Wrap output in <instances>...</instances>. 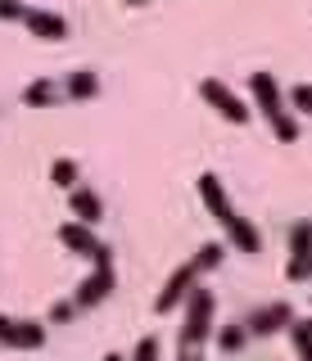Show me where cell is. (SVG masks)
Wrapping results in <instances>:
<instances>
[{
  "mask_svg": "<svg viewBox=\"0 0 312 361\" xmlns=\"http://www.w3.org/2000/svg\"><path fill=\"white\" fill-rule=\"evenodd\" d=\"M289 321H294V307L276 298V302H267V307L249 312V321H244V334H249V338H272V334L289 330Z\"/></svg>",
  "mask_w": 312,
  "mask_h": 361,
  "instance_id": "obj_6",
  "label": "cell"
},
{
  "mask_svg": "<svg viewBox=\"0 0 312 361\" xmlns=\"http://www.w3.org/2000/svg\"><path fill=\"white\" fill-rule=\"evenodd\" d=\"M195 285H199V267H195V262H181L168 280H163L159 298H154V312H176L186 298H191V289H195Z\"/></svg>",
  "mask_w": 312,
  "mask_h": 361,
  "instance_id": "obj_4",
  "label": "cell"
},
{
  "mask_svg": "<svg viewBox=\"0 0 312 361\" xmlns=\"http://www.w3.org/2000/svg\"><path fill=\"white\" fill-rule=\"evenodd\" d=\"M59 244L77 257H91L95 267H114V248L95 235V226H82V221H64L59 226Z\"/></svg>",
  "mask_w": 312,
  "mask_h": 361,
  "instance_id": "obj_2",
  "label": "cell"
},
{
  "mask_svg": "<svg viewBox=\"0 0 312 361\" xmlns=\"http://www.w3.org/2000/svg\"><path fill=\"white\" fill-rule=\"evenodd\" d=\"M9 348H18V353H37V348H46V325H41V321H14V330H9Z\"/></svg>",
  "mask_w": 312,
  "mask_h": 361,
  "instance_id": "obj_13",
  "label": "cell"
},
{
  "mask_svg": "<svg viewBox=\"0 0 312 361\" xmlns=\"http://www.w3.org/2000/svg\"><path fill=\"white\" fill-rule=\"evenodd\" d=\"M186 307V321H181V353H199V343L204 338H213L217 330V298H213V289H204V285H195L191 289V298L181 302Z\"/></svg>",
  "mask_w": 312,
  "mask_h": 361,
  "instance_id": "obj_1",
  "label": "cell"
},
{
  "mask_svg": "<svg viewBox=\"0 0 312 361\" xmlns=\"http://www.w3.org/2000/svg\"><path fill=\"white\" fill-rule=\"evenodd\" d=\"M289 257H312V221L289 226Z\"/></svg>",
  "mask_w": 312,
  "mask_h": 361,
  "instance_id": "obj_15",
  "label": "cell"
},
{
  "mask_svg": "<svg viewBox=\"0 0 312 361\" xmlns=\"http://www.w3.org/2000/svg\"><path fill=\"white\" fill-rule=\"evenodd\" d=\"M0 18L23 23V18H28V5H23V0H0Z\"/></svg>",
  "mask_w": 312,
  "mask_h": 361,
  "instance_id": "obj_24",
  "label": "cell"
},
{
  "mask_svg": "<svg viewBox=\"0 0 312 361\" xmlns=\"http://www.w3.org/2000/svg\"><path fill=\"white\" fill-rule=\"evenodd\" d=\"M213 338H217V348L222 353H240L244 343H249V334H244V325H222V330H213Z\"/></svg>",
  "mask_w": 312,
  "mask_h": 361,
  "instance_id": "obj_17",
  "label": "cell"
},
{
  "mask_svg": "<svg viewBox=\"0 0 312 361\" xmlns=\"http://www.w3.org/2000/svg\"><path fill=\"white\" fill-rule=\"evenodd\" d=\"M50 185H64V190L77 185V163L73 158H54L50 163Z\"/></svg>",
  "mask_w": 312,
  "mask_h": 361,
  "instance_id": "obj_19",
  "label": "cell"
},
{
  "mask_svg": "<svg viewBox=\"0 0 312 361\" xmlns=\"http://www.w3.org/2000/svg\"><path fill=\"white\" fill-rule=\"evenodd\" d=\"M68 208H73V217L82 226H95L100 217H104V199H100L91 185H73L68 190Z\"/></svg>",
  "mask_w": 312,
  "mask_h": 361,
  "instance_id": "obj_11",
  "label": "cell"
},
{
  "mask_svg": "<svg viewBox=\"0 0 312 361\" xmlns=\"http://www.w3.org/2000/svg\"><path fill=\"white\" fill-rule=\"evenodd\" d=\"M23 27L32 32V37H41V41H64V37H68V18L54 14V9H32L28 5Z\"/></svg>",
  "mask_w": 312,
  "mask_h": 361,
  "instance_id": "obj_10",
  "label": "cell"
},
{
  "mask_svg": "<svg viewBox=\"0 0 312 361\" xmlns=\"http://www.w3.org/2000/svg\"><path fill=\"white\" fill-rule=\"evenodd\" d=\"M122 5H145V0H122Z\"/></svg>",
  "mask_w": 312,
  "mask_h": 361,
  "instance_id": "obj_28",
  "label": "cell"
},
{
  "mask_svg": "<svg viewBox=\"0 0 312 361\" xmlns=\"http://www.w3.org/2000/svg\"><path fill=\"white\" fill-rule=\"evenodd\" d=\"M285 109H299L312 118V82H299L294 90H285Z\"/></svg>",
  "mask_w": 312,
  "mask_h": 361,
  "instance_id": "obj_20",
  "label": "cell"
},
{
  "mask_svg": "<svg viewBox=\"0 0 312 361\" xmlns=\"http://www.w3.org/2000/svg\"><path fill=\"white\" fill-rule=\"evenodd\" d=\"M127 361H163V343H159L154 334H145L140 343L131 348V357H127Z\"/></svg>",
  "mask_w": 312,
  "mask_h": 361,
  "instance_id": "obj_21",
  "label": "cell"
},
{
  "mask_svg": "<svg viewBox=\"0 0 312 361\" xmlns=\"http://www.w3.org/2000/svg\"><path fill=\"white\" fill-rule=\"evenodd\" d=\"M73 316H77V302L64 298V302H54V307H50V325H68Z\"/></svg>",
  "mask_w": 312,
  "mask_h": 361,
  "instance_id": "obj_22",
  "label": "cell"
},
{
  "mask_svg": "<svg viewBox=\"0 0 312 361\" xmlns=\"http://www.w3.org/2000/svg\"><path fill=\"white\" fill-rule=\"evenodd\" d=\"M222 226H227V240H231V248H236V253H244V257L263 253V231H258V221H249V217H240V212H231Z\"/></svg>",
  "mask_w": 312,
  "mask_h": 361,
  "instance_id": "obj_8",
  "label": "cell"
},
{
  "mask_svg": "<svg viewBox=\"0 0 312 361\" xmlns=\"http://www.w3.org/2000/svg\"><path fill=\"white\" fill-rule=\"evenodd\" d=\"M114 289H118V276H114V267H95L91 276H86L82 285H77V293H73L77 312H86V307H100V302H104Z\"/></svg>",
  "mask_w": 312,
  "mask_h": 361,
  "instance_id": "obj_7",
  "label": "cell"
},
{
  "mask_svg": "<svg viewBox=\"0 0 312 361\" xmlns=\"http://www.w3.org/2000/svg\"><path fill=\"white\" fill-rule=\"evenodd\" d=\"M195 190H199V199H204V208L213 212L217 221H227V217H231V195H227V185H222V176H217V172H199Z\"/></svg>",
  "mask_w": 312,
  "mask_h": 361,
  "instance_id": "obj_9",
  "label": "cell"
},
{
  "mask_svg": "<svg viewBox=\"0 0 312 361\" xmlns=\"http://www.w3.org/2000/svg\"><path fill=\"white\" fill-rule=\"evenodd\" d=\"M249 95H253V113H263L267 122H276L281 113H289L285 109V90H281V82H276L272 73H253L249 77Z\"/></svg>",
  "mask_w": 312,
  "mask_h": 361,
  "instance_id": "obj_5",
  "label": "cell"
},
{
  "mask_svg": "<svg viewBox=\"0 0 312 361\" xmlns=\"http://www.w3.org/2000/svg\"><path fill=\"white\" fill-rule=\"evenodd\" d=\"M222 257H227V244H217V240H213V244H204V248H199L191 262L199 267V276H204V271H217V267H222Z\"/></svg>",
  "mask_w": 312,
  "mask_h": 361,
  "instance_id": "obj_18",
  "label": "cell"
},
{
  "mask_svg": "<svg viewBox=\"0 0 312 361\" xmlns=\"http://www.w3.org/2000/svg\"><path fill=\"white\" fill-rule=\"evenodd\" d=\"M199 99H204V104H213L222 118L236 122V127H244V122L253 118V109L244 104V99H240L227 82H217V77H204V82H199Z\"/></svg>",
  "mask_w": 312,
  "mask_h": 361,
  "instance_id": "obj_3",
  "label": "cell"
},
{
  "mask_svg": "<svg viewBox=\"0 0 312 361\" xmlns=\"http://www.w3.org/2000/svg\"><path fill=\"white\" fill-rule=\"evenodd\" d=\"M9 330H14V321H9V316H0V343H9Z\"/></svg>",
  "mask_w": 312,
  "mask_h": 361,
  "instance_id": "obj_25",
  "label": "cell"
},
{
  "mask_svg": "<svg viewBox=\"0 0 312 361\" xmlns=\"http://www.w3.org/2000/svg\"><path fill=\"white\" fill-rule=\"evenodd\" d=\"M176 361H204V357H199V353H181V357H176Z\"/></svg>",
  "mask_w": 312,
  "mask_h": 361,
  "instance_id": "obj_26",
  "label": "cell"
},
{
  "mask_svg": "<svg viewBox=\"0 0 312 361\" xmlns=\"http://www.w3.org/2000/svg\"><path fill=\"white\" fill-rule=\"evenodd\" d=\"M95 95H100V77L91 68H77V73L64 77V99H77V104H82V99H95Z\"/></svg>",
  "mask_w": 312,
  "mask_h": 361,
  "instance_id": "obj_14",
  "label": "cell"
},
{
  "mask_svg": "<svg viewBox=\"0 0 312 361\" xmlns=\"http://www.w3.org/2000/svg\"><path fill=\"white\" fill-rule=\"evenodd\" d=\"M289 338H294V353L312 361V316H304V321H289Z\"/></svg>",
  "mask_w": 312,
  "mask_h": 361,
  "instance_id": "obj_16",
  "label": "cell"
},
{
  "mask_svg": "<svg viewBox=\"0 0 312 361\" xmlns=\"http://www.w3.org/2000/svg\"><path fill=\"white\" fill-rule=\"evenodd\" d=\"M308 280H312V271H308Z\"/></svg>",
  "mask_w": 312,
  "mask_h": 361,
  "instance_id": "obj_29",
  "label": "cell"
},
{
  "mask_svg": "<svg viewBox=\"0 0 312 361\" xmlns=\"http://www.w3.org/2000/svg\"><path fill=\"white\" fill-rule=\"evenodd\" d=\"M64 99V82H50V77H37V82L23 86V104L28 109H50Z\"/></svg>",
  "mask_w": 312,
  "mask_h": 361,
  "instance_id": "obj_12",
  "label": "cell"
},
{
  "mask_svg": "<svg viewBox=\"0 0 312 361\" xmlns=\"http://www.w3.org/2000/svg\"><path fill=\"white\" fill-rule=\"evenodd\" d=\"M104 361H127V357H122V353H109V357H104Z\"/></svg>",
  "mask_w": 312,
  "mask_h": 361,
  "instance_id": "obj_27",
  "label": "cell"
},
{
  "mask_svg": "<svg viewBox=\"0 0 312 361\" xmlns=\"http://www.w3.org/2000/svg\"><path fill=\"white\" fill-rule=\"evenodd\" d=\"M308 271H312V257H289V262H285V280L299 285V280H308Z\"/></svg>",
  "mask_w": 312,
  "mask_h": 361,
  "instance_id": "obj_23",
  "label": "cell"
}]
</instances>
